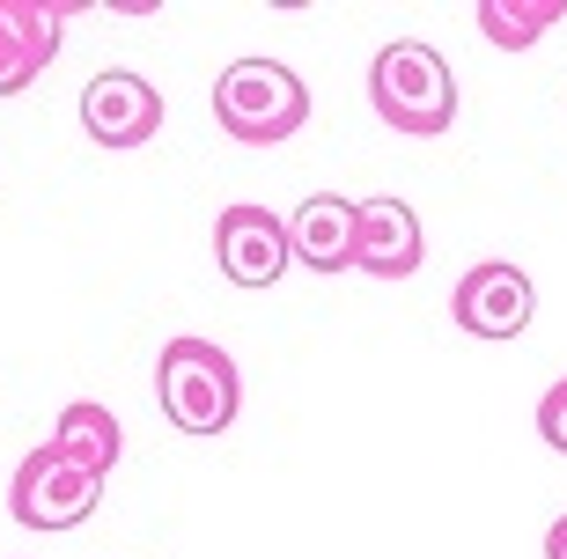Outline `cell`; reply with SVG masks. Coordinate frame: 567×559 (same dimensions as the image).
Here are the masks:
<instances>
[{
  "label": "cell",
  "instance_id": "1",
  "mask_svg": "<svg viewBox=\"0 0 567 559\" xmlns=\"http://www.w3.org/2000/svg\"><path fill=\"white\" fill-rule=\"evenodd\" d=\"M369 104L391 133H413V141H435L457 125V74L435 44L421 38H391L369 60Z\"/></svg>",
  "mask_w": 567,
  "mask_h": 559
},
{
  "label": "cell",
  "instance_id": "2",
  "mask_svg": "<svg viewBox=\"0 0 567 559\" xmlns=\"http://www.w3.org/2000/svg\"><path fill=\"white\" fill-rule=\"evenodd\" d=\"M155 397H163V420L177 435H221L244 413V375L214 339H169L163 361H155Z\"/></svg>",
  "mask_w": 567,
  "mask_h": 559
},
{
  "label": "cell",
  "instance_id": "3",
  "mask_svg": "<svg viewBox=\"0 0 567 559\" xmlns=\"http://www.w3.org/2000/svg\"><path fill=\"white\" fill-rule=\"evenodd\" d=\"M214 118L244 147H280L310 125V89L280 60H236L229 74L214 82Z\"/></svg>",
  "mask_w": 567,
  "mask_h": 559
},
{
  "label": "cell",
  "instance_id": "4",
  "mask_svg": "<svg viewBox=\"0 0 567 559\" xmlns=\"http://www.w3.org/2000/svg\"><path fill=\"white\" fill-rule=\"evenodd\" d=\"M96 500H104V478L82 472L60 442H38L8 478V508H16L22 530H74V522L96 516Z\"/></svg>",
  "mask_w": 567,
  "mask_h": 559
},
{
  "label": "cell",
  "instance_id": "5",
  "mask_svg": "<svg viewBox=\"0 0 567 559\" xmlns=\"http://www.w3.org/2000/svg\"><path fill=\"white\" fill-rule=\"evenodd\" d=\"M214 266L221 280L236 288H274L280 272L295 266V236L274 207H251V199H236V207L214 214Z\"/></svg>",
  "mask_w": 567,
  "mask_h": 559
},
{
  "label": "cell",
  "instance_id": "6",
  "mask_svg": "<svg viewBox=\"0 0 567 559\" xmlns=\"http://www.w3.org/2000/svg\"><path fill=\"white\" fill-rule=\"evenodd\" d=\"M530 310H538V288H530L524 266H508V258H486V266H472L457 280V294H450V317H457L472 339H524L530 332Z\"/></svg>",
  "mask_w": 567,
  "mask_h": 559
},
{
  "label": "cell",
  "instance_id": "7",
  "mask_svg": "<svg viewBox=\"0 0 567 559\" xmlns=\"http://www.w3.org/2000/svg\"><path fill=\"white\" fill-rule=\"evenodd\" d=\"M155 125H163V96H155V82H141L126 66H111L82 89V133L96 147H147Z\"/></svg>",
  "mask_w": 567,
  "mask_h": 559
},
{
  "label": "cell",
  "instance_id": "8",
  "mask_svg": "<svg viewBox=\"0 0 567 559\" xmlns=\"http://www.w3.org/2000/svg\"><path fill=\"white\" fill-rule=\"evenodd\" d=\"M66 8L60 0H0V96H22L60 60Z\"/></svg>",
  "mask_w": 567,
  "mask_h": 559
},
{
  "label": "cell",
  "instance_id": "9",
  "mask_svg": "<svg viewBox=\"0 0 567 559\" xmlns=\"http://www.w3.org/2000/svg\"><path fill=\"white\" fill-rule=\"evenodd\" d=\"M295 236V266L310 272H354V244H361V199H339V191H310L288 221Z\"/></svg>",
  "mask_w": 567,
  "mask_h": 559
},
{
  "label": "cell",
  "instance_id": "10",
  "mask_svg": "<svg viewBox=\"0 0 567 559\" xmlns=\"http://www.w3.org/2000/svg\"><path fill=\"white\" fill-rule=\"evenodd\" d=\"M421 214L405 199H361V244H354V272H377V280H413L421 272Z\"/></svg>",
  "mask_w": 567,
  "mask_h": 559
},
{
  "label": "cell",
  "instance_id": "11",
  "mask_svg": "<svg viewBox=\"0 0 567 559\" xmlns=\"http://www.w3.org/2000/svg\"><path fill=\"white\" fill-rule=\"evenodd\" d=\"M52 442H60L82 472H96V478H111V464L126 456V427H118V413L96 405V397H74V405L60 413V427H52Z\"/></svg>",
  "mask_w": 567,
  "mask_h": 559
},
{
  "label": "cell",
  "instance_id": "12",
  "mask_svg": "<svg viewBox=\"0 0 567 559\" xmlns=\"http://www.w3.org/2000/svg\"><path fill=\"white\" fill-rule=\"evenodd\" d=\"M553 22H567V0H480V30L508 52H530Z\"/></svg>",
  "mask_w": 567,
  "mask_h": 559
},
{
  "label": "cell",
  "instance_id": "13",
  "mask_svg": "<svg viewBox=\"0 0 567 559\" xmlns=\"http://www.w3.org/2000/svg\"><path fill=\"white\" fill-rule=\"evenodd\" d=\"M538 435H546V449H560V456H567V375L553 383L546 397H538Z\"/></svg>",
  "mask_w": 567,
  "mask_h": 559
},
{
  "label": "cell",
  "instance_id": "14",
  "mask_svg": "<svg viewBox=\"0 0 567 559\" xmlns=\"http://www.w3.org/2000/svg\"><path fill=\"white\" fill-rule=\"evenodd\" d=\"M546 559H567V516H560V522L546 530Z\"/></svg>",
  "mask_w": 567,
  "mask_h": 559
}]
</instances>
